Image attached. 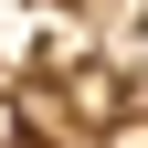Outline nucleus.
<instances>
[{
  "label": "nucleus",
  "mask_w": 148,
  "mask_h": 148,
  "mask_svg": "<svg viewBox=\"0 0 148 148\" xmlns=\"http://www.w3.org/2000/svg\"><path fill=\"white\" fill-rule=\"evenodd\" d=\"M116 106H127L116 74H53V85H32V116H42L53 138H74V148L106 138V116H116Z\"/></svg>",
  "instance_id": "obj_1"
}]
</instances>
